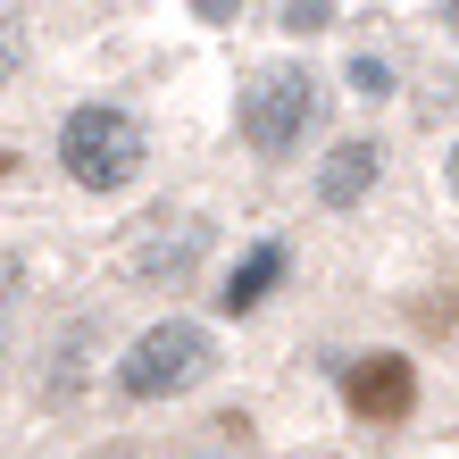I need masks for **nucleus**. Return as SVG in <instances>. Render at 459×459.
Instances as JSON below:
<instances>
[{"instance_id":"nucleus-3","label":"nucleus","mask_w":459,"mask_h":459,"mask_svg":"<svg viewBox=\"0 0 459 459\" xmlns=\"http://www.w3.org/2000/svg\"><path fill=\"white\" fill-rule=\"evenodd\" d=\"M234 117H242V143L259 159H292L326 126V84H317L309 67H267V75H251V92H242Z\"/></svg>"},{"instance_id":"nucleus-6","label":"nucleus","mask_w":459,"mask_h":459,"mask_svg":"<svg viewBox=\"0 0 459 459\" xmlns=\"http://www.w3.org/2000/svg\"><path fill=\"white\" fill-rule=\"evenodd\" d=\"M376 168H385V151H376V143H334L326 168H317V201H326V209H359L376 193Z\"/></svg>"},{"instance_id":"nucleus-7","label":"nucleus","mask_w":459,"mask_h":459,"mask_svg":"<svg viewBox=\"0 0 459 459\" xmlns=\"http://www.w3.org/2000/svg\"><path fill=\"white\" fill-rule=\"evenodd\" d=\"M351 92H359V100H385V92H393V67L359 50V59H351Z\"/></svg>"},{"instance_id":"nucleus-5","label":"nucleus","mask_w":459,"mask_h":459,"mask_svg":"<svg viewBox=\"0 0 459 459\" xmlns=\"http://www.w3.org/2000/svg\"><path fill=\"white\" fill-rule=\"evenodd\" d=\"M284 267H292V251H284V242H251V251H242V259L226 267V284H218V309H226V317H251V309L267 301V292L284 284Z\"/></svg>"},{"instance_id":"nucleus-9","label":"nucleus","mask_w":459,"mask_h":459,"mask_svg":"<svg viewBox=\"0 0 459 459\" xmlns=\"http://www.w3.org/2000/svg\"><path fill=\"white\" fill-rule=\"evenodd\" d=\"M9 67H17V25L0 17V75H9Z\"/></svg>"},{"instance_id":"nucleus-12","label":"nucleus","mask_w":459,"mask_h":459,"mask_svg":"<svg viewBox=\"0 0 459 459\" xmlns=\"http://www.w3.org/2000/svg\"><path fill=\"white\" fill-rule=\"evenodd\" d=\"M0 176H9V159H0Z\"/></svg>"},{"instance_id":"nucleus-10","label":"nucleus","mask_w":459,"mask_h":459,"mask_svg":"<svg viewBox=\"0 0 459 459\" xmlns=\"http://www.w3.org/2000/svg\"><path fill=\"white\" fill-rule=\"evenodd\" d=\"M435 9H443V25H451V34H459V0H435Z\"/></svg>"},{"instance_id":"nucleus-11","label":"nucleus","mask_w":459,"mask_h":459,"mask_svg":"<svg viewBox=\"0 0 459 459\" xmlns=\"http://www.w3.org/2000/svg\"><path fill=\"white\" fill-rule=\"evenodd\" d=\"M451 184H459V151H451Z\"/></svg>"},{"instance_id":"nucleus-1","label":"nucleus","mask_w":459,"mask_h":459,"mask_svg":"<svg viewBox=\"0 0 459 459\" xmlns=\"http://www.w3.org/2000/svg\"><path fill=\"white\" fill-rule=\"evenodd\" d=\"M59 168L84 184V193H126V184L151 168V134H143L134 109H117V100H84V109H67V126H59Z\"/></svg>"},{"instance_id":"nucleus-4","label":"nucleus","mask_w":459,"mask_h":459,"mask_svg":"<svg viewBox=\"0 0 459 459\" xmlns=\"http://www.w3.org/2000/svg\"><path fill=\"white\" fill-rule=\"evenodd\" d=\"M342 401H351V418H368V426H401L418 410V368L401 359V351H368V359H351Z\"/></svg>"},{"instance_id":"nucleus-2","label":"nucleus","mask_w":459,"mask_h":459,"mask_svg":"<svg viewBox=\"0 0 459 459\" xmlns=\"http://www.w3.org/2000/svg\"><path fill=\"white\" fill-rule=\"evenodd\" d=\"M209 368H218V334H209L201 317H159L117 359V393L126 401H176V393H193Z\"/></svg>"},{"instance_id":"nucleus-8","label":"nucleus","mask_w":459,"mask_h":459,"mask_svg":"<svg viewBox=\"0 0 459 459\" xmlns=\"http://www.w3.org/2000/svg\"><path fill=\"white\" fill-rule=\"evenodd\" d=\"M284 25L292 34H317V25H326V0H284Z\"/></svg>"}]
</instances>
